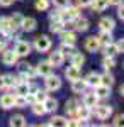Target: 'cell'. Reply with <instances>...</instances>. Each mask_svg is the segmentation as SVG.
<instances>
[{"label":"cell","mask_w":124,"mask_h":127,"mask_svg":"<svg viewBox=\"0 0 124 127\" xmlns=\"http://www.w3.org/2000/svg\"><path fill=\"white\" fill-rule=\"evenodd\" d=\"M46 87H48V90H58V88H61V80H60V76L48 75L46 76Z\"/></svg>","instance_id":"obj_7"},{"label":"cell","mask_w":124,"mask_h":127,"mask_svg":"<svg viewBox=\"0 0 124 127\" xmlns=\"http://www.w3.org/2000/svg\"><path fill=\"white\" fill-rule=\"evenodd\" d=\"M90 114H92V112H90V107H87V105H83V107L78 105L75 115H78V119L83 122V120H88V119H90Z\"/></svg>","instance_id":"obj_13"},{"label":"cell","mask_w":124,"mask_h":127,"mask_svg":"<svg viewBox=\"0 0 124 127\" xmlns=\"http://www.w3.org/2000/svg\"><path fill=\"white\" fill-rule=\"evenodd\" d=\"M48 126H58V127H66L70 126V120H66L65 117H53Z\"/></svg>","instance_id":"obj_26"},{"label":"cell","mask_w":124,"mask_h":127,"mask_svg":"<svg viewBox=\"0 0 124 127\" xmlns=\"http://www.w3.org/2000/svg\"><path fill=\"white\" fill-rule=\"evenodd\" d=\"M85 81H87V85L88 87H99L100 85V75L99 73H95V71H92V73H88V76L85 78Z\"/></svg>","instance_id":"obj_16"},{"label":"cell","mask_w":124,"mask_h":127,"mask_svg":"<svg viewBox=\"0 0 124 127\" xmlns=\"http://www.w3.org/2000/svg\"><path fill=\"white\" fill-rule=\"evenodd\" d=\"M114 126L116 127H124V114H121V115H117L114 119Z\"/></svg>","instance_id":"obj_40"},{"label":"cell","mask_w":124,"mask_h":127,"mask_svg":"<svg viewBox=\"0 0 124 127\" xmlns=\"http://www.w3.org/2000/svg\"><path fill=\"white\" fill-rule=\"evenodd\" d=\"M63 59H65V56L61 54V51H55V53L49 54V64L53 68H58V66L63 64Z\"/></svg>","instance_id":"obj_5"},{"label":"cell","mask_w":124,"mask_h":127,"mask_svg":"<svg viewBox=\"0 0 124 127\" xmlns=\"http://www.w3.org/2000/svg\"><path fill=\"white\" fill-rule=\"evenodd\" d=\"M17 53L15 51H10V49H7V51H3L2 53V61H3V64H7V66H12V64H15L17 63Z\"/></svg>","instance_id":"obj_2"},{"label":"cell","mask_w":124,"mask_h":127,"mask_svg":"<svg viewBox=\"0 0 124 127\" xmlns=\"http://www.w3.org/2000/svg\"><path fill=\"white\" fill-rule=\"evenodd\" d=\"M34 48L38 49L39 53H46V51H49V48H51V39H49L48 36H39V37H36V41H34Z\"/></svg>","instance_id":"obj_1"},{"label":"cell","mask_w":124,"mask_h":127,"mask_svg":"<svg viewBox=\"0 0 124 127\" xmlns=\"http://www.w3.org/2000/svg\"><path fill=\"white\" fill-rule=\"evenodd\" d=\"M3 49V41H0V51Z\"/></svg>","instance_id":"obj_50"},{"label":"cell","mask_w":124,"mask_h":127,"mask_svg":"<svg viewBox=\"0 0 124 127\" xmlns=\"http://www.w3.org/2000/svg\"><path fill=\"white\" fill-rule=\"evenodd\" d=\"M73 29L78 31V32H85L88 29V20L83 19V17H76L75 22H73Z\"/></svg>","instance_id":"obj_12"},{"label":"cell","mask_w":124,"mask_h":127,"mask_svg":"<svg viewBox=\"0 0 124 127\" xmlns=\"http://www.w3.org/2000/svg\"><path fill=\"white\" fill-rule=\"evenodd\" d=\"M99 42L100 44H109V42H112V34L109 32V31H102L100 32V36H99Z\"/></svg>","instance_id":"obj_29"},{"label":"cell","mask_w":124,"mask_h":127,"mask_svg":"<svg viewBox=\"0 0 124 127\" xmlns=\"http://www.w3.org/2000/svg\"><path fill=\"white\" fill-rule=\"evenodd\" d=\"M27 105V100H26V95H14V107H26Z\"/></svg>","instance_id":"obj_32"},{"label":"cell","mask_w":124,"mask_h":127,"mask_svg":"<svg viewBox=\"0 0 124 127\" xmlns=\"http://www.w3.org/2000/svg\"><path fill=\"white\" fill-rule=\"evenodd\" d=\"M83 63H85V56H83L82 53H75V54L71 56V64H73V66H78V68H80Z\"/></svg>","instance_id":"obj_28"},{"label":"cell","mask_w":124,"mask_h":127,"mask_svg":"<svg viewBox=\"0 0 124 127\" xmlns=\"http://www.w3.org/2000/svg\"><path fill=\"white\" fill-rule=\"evenodd\" d=\"M76 108H78V102H76V100L71 98V100H68V102H66V112H68V114L75 115V114H76Z\"/></svg>","instance_id":"obj_34"},{"label":"cell","mask_w":124,"mask_h":127,"mask_svg":"<svg viewBox=\"0 0 124 127\" xmlns=\"http://www.w3.org/2000/svg\"><path fill=\"white\" fill-rule=\"evenodd\" d=\"M76 2H78V5H80V7H87V5H90V3H92V0H76Z\"/></svg>","instance_id":"obj_44"},{"label":"cell","mask_w":124,"mask_h":127,"mask_svg":"<svg viewBox=\"0 0 124 127\" xmlns=\"http://www.w3.org/2000/svg\"><path fill=\"white\" fill-rule=\"evenodd\" d=\"M119 92H121V95L124 97V85H121V88H119Z\"/></svg>","instance_id":"obj_48"},{"label":"cell","mask_w":124,"mask_h":127,"mask_svg":"<svg viewBox=\"0 0 124 127\" xmlns=\"http://www.w3.org/2000/svg\"><path fill=\"white\" fill-rule=\"evenodd\" d=\"M102 66H104L107 71L109 69H112L116 66V61H114V58H111V56H105L104 58V61H102Z\"/></svg>","instance_id":"obj_36"},{"label":"cell","mask_w":124,"mask_h":127,"mask_svg":"<svg viewBox=\"0 0 124 127\" xmlns=\"http://www.w3.org/2000/svg\"><path fill=\"white\" fill-rule=\"evenodd\" d=\"M43 105H44V108H46V112H56L58 108V102L55 100V98H46L44 102H43Z\"/></svg>","instance_id":"obj_23"},{"label":"cell","mask_w":124,"mask_h":127,"mask_svg":"<svg viewBox=\"0 0 124 127\" xmlns=\"http://www.w3.org/2000/svg\"><path fill=\"white\" fill-rule=\"evenodd\" d=\"M85 48L87 51H90V53H95L97 49L100 48V42H99V37H88V39L85 41Z\"/></svg>","instance_id":"obj_14"},{"label":"cell","mask_w":124,"mask_h":127,"mask_svg":"<svg viewBox=\"0 0 124 127\" xmlns=\"http://www.w3.org/2000/svg\"><path fill=\"white\" fill-rule=\"evenodd\" d=\"M20 22H22V15H20V14H14V15H12V17L9 19V24H10V32H12V31L15 32V31L19 29V27H20Z\"/></svg>","instance_id":"obj_18"},{"label":"cell","mask_w":124,"mask_h":127,"mask_svg":"<svg viewBox=\"0 0 124 127\" xmlns=\"http://www.w3.org/2000/svg\"><path fill=\"white\" fill-rule=\"evenodd\" d=\"M36 73L41 75V76H48L53 73V66L49 64V61H44V63H39L38 64V69H36Z\"/></svg>","instance_id":"obj_8"},{"label":"cell","mask_w":124,"mask_h":127,"mask_svg":"<svg viewBox=\"0 0 124 127\" xmlns=\"http://www.w3.org/2000/svg\"><path fill=\"white\" fill-rule=\"evenodd\" d=\"M97 103H99V97L95 95V92L94 93H87L85 97H83V105H87V107L94 108Z\"/></svg>","instance_id":"obj_17"},{"label":"cell","mask_w":124,"mask_h":127,"mask_svg":"<svg viewBox=\"0 0 124 127\" xmlns=\"http://www.w3.org/2000/svg\"><path fill=\"white\" fill-rule=\"evenodd\" d=\"M49 20H60V12H51L49 14Z\"/></svg>","instance_id":"obj_43"},{"label":"cell","mask_w":124,"mask_h":127,"mask_svg":"<svg viewBox=\"0 0 124 127\" xmlns=\"http://www.w3.org/2000/svg\"><path fill=\"white\" fill-rule=\"evenodd\" d=\"M124 0H109V3H112V5H121Z\"/></svg>","instance_id":"obj_47"},{"label":"cell","mask_w":124,"mask_h":127,"mask_svg":"<svg viewBox=\"0 0 124 127\" xmlns=\"http://www.w3.org/2000/svg\"><path fill=\"white\" fill-rule=\"evenodd\" d=\"M34 98H36V102H44V100L48 98V92H46V90H36Z\"/></svg>","instance_id":"obj_38"},{"label":"cell","mask_w":124,"mask_h":127,"mask_svg":"<svg viewBox=\"0 0 124 127\" xmlns=\"http://www.w3.org/2000/svg\"><path fill=\"white\" fill-rule=\"evenodd\" d=\"M100 85H105V87H112V85H114V76H112L111 73L100 75Z\"/></svg>","instance_id":"obj_30"},{"label":"cell","mask_w":124,"mask_h":127,"mask_svg":"<svg viewBox=\"0 0 124 127\" xmlns=\"http://www.w3.org/2000/svg\"><path fill=\"white\" fill-rule=\"evenodd\" d=\"M14 51L17 53V56H27L29 53H31V44L26 42V41H17Z\"/></svg>","instance_id":"obj_4"},{"label":"cell","mask_w":124,"mask_h":127,"mask_svg":"<svg viewBox=\"0 0 124 127\" xmlns=\"http://www.w3.org/2000/svg\"><path fill=\"white\" fill-rule=\"evenodd\" d=\"M95 95L99 98H105L111 95V87H105V85H99L95 87Z\"/></svg>","instance_id":"obj_22"},{"label":"cell","mask_w":124,"mask_h":127,"mask_svg":"<svg viewBox=\"0 0 124 127\" xmlns=\"http://www.w3.org/2000/svg\"><path fill=\"white\" fill-rule=\"evenodd\" d=\"M95 12H104L107 7H109V0H92V3H90Z\"/></svg>","instance_id":"obj_20"},{"label":"cell","mask_w":124,"mask_h":127,"mask_svg":"<svg viewBox=\"0 0 124 127\" xmlns=\"http://www.w3.org/2000/svg\"><path fill=\"white\" fill-rule=\"evenodd\" d=\"M2 78H3V87H17V85H19L20 81L17 78H15V76H14V75H3V76H2Z\"/></svg>","instance_id":"obj_21"},{"label":"cell","mask_w":124,"mask_h":127,"mask_svg":"<svg viewBox=\"0 0 124 127\" xmlns=\"http://www.w3.org/2000/svg\"><path fill=\"white\" fill-rule=\"evenodd\" d=\"M65 76H66L70 81L80 78V68H78V66H73V64H71V66H68L66 71H65Z\"/></svg>","instance_id":"obj_15"},{"label":"cell","mask_w":124,"mask_h":127,"mask_svg":"<svg viewBox=\"0 0 124 127\" xmlns=\"http://www.w3.org/2000/svg\"><path fill=\"white\" fill-rule=\"evenodd\" d=\"M53 2H55V5L60 7V9H65V7L70 5V0H53Z\"/></svg>","instance_id":"obj_41"},{"label":"cell","mask_w":124,"mask_h":127,"mask_svg":"<svg viewBox=\"0 0 124 127\" xmlns=\"http://www.w3.org/2000/svg\"><path fill=\"white\" fill-rule=\"evenodd\" d=\"M61 41L66 42V44H75L76 36L71 32V31H65V32H61Z\"/></svg>","instance_id":"obj_25"},{"label":"cell","mask_w":124,"mask_h":127,"mask_svg":"<svg viewBox=\"0 0 124 127\" xmlns=\"http://www.w3.org/2000/svg\"><path fill=\"white\" fill-rule=\"evenodd\" d=\"M99 27H100V31H109V32H112L116 27V22L114 19H111V17H104V19L99 22Z\"/></svg>","instance_id":"obj_9"},{"label":"cell","mask_w":124,"mask_h":127,"mask_svg":"<svg viewBox=\"0 0 124 127\" xmlns=\"http://www.w3.org/2000/svg\"><path fill=\"white\" fill-rule=\"evenodd\" d=\"M15 93H17V95H27L29 93V85L27 83H19V85L15 87Z\"/></svg>","instance_id":"obj_37"},{"label":"cell","mask_w":124,"mask_h":127,"mask_svg":"<svg viewBox=\"0 0 124 127\" xmlns=\"http://www.w3.org/2000/svg\"><path fill=\"white\" fill-rule=\"evenodd\" d=\"M12 2L14 0H0V5L2 7H9V5H12Z\"/></svg>","instance_id":"obj_45"},{"label":"cell","mask_w":124,"mask_h":127,"mask_svg":"<svg viewBox=\"0 0 124 127\" xmlns=\"http://www.w3.org/2000/svg\"><path fill=\"white\" fill-rule=\"evenodd\" d=\"M32 112H34V115H44V114H46V108L43 105V102H34Z\"/></svg>","instance_id":"obj_33"},{"label":"cell","mask_w":124,"mask_h":127,"mask_svg":"<svg viewBox=\"0 0 124 127\" xmlns=\"http://www.w3.org/2000/svg\"><path fill=\"white\" fill-rule=\"evenodd\" d=\"M87 87H88V85H87L85 80L76 78V80H73V81H71V90H73L75 93H83Z\"/></svg>","instance_id":"obj_10"},{"label":"cell","mask_w":124,"mask_h":127,"mask_svg":"<svg viewBox=\"0 0 124 127\" xmlns=\"http://www.w3.org/2000/svg\"><path fill=\"white\" fill-rule=\"evenodd\" d=\"M0 107L5 108V110H9V108L14 107V95H10V93L2 95V97H0Z\"/></svg>","instance_id":"obj_11"},{"label":"cell","mask_w":124,"mask_h":127,"mask_svg":"<svg viewBox=\"0 0 124 127\" xmlns=\"http://www.w3.org/2000/svg\"><path fill=\"white\" fill-rule=\"evenodd\" d=\"M117 49H119V53H124V39H121L117 42Z\"/></svg>","instance_id":"obj_46"},{"label":"cell","mask_w":124,"mask_h":127,"mask_svg":"<svg viewBox=\"0 0 124 127\" xmlns=\"http://www.w3.org/2000/svg\"><path fill=\"white\" fill-rule=\"evenodd\" d=\"M49 31H51V32H61V31H63V22H61V20H51Z\"/></svg>","instance_id":"obj_35"},{"label":"cell","mask_w":124,"mask_h":127,"mask_svg":"<svg viewBox=\"0 0 124 127\" xmlns=\"http://www.w3.org/2000/svg\"><path fill=\"white\" fill-rule=\"evenodd\" d=\"M48 7H49L48 0H38V2H36V9L41 10V12H43V10H48Z\"/></svg>","instance_id":"obj_39"},{"label":"cell","mask_w":124,"mask_h":127,"mask_svg":"<svg viewBox=\"0 0 124 127\" xmlns=\"http://www.w3.org/2000/svg\"><path fill=\"white\" fill-rule=\"evenodd\" d=\"M117 15L124 20V3H121V5H119V9H117Z\"/></svg>","instance_id":"obj_42"},{"label":"cell","mask_w":124,"mask_h":127,"mask_svg":"<svg viewBox=\"0 0 124 127\" xmlns=\"http://www.w3.org/2000/svg\"><path fill=\"white\" fill-rule=\"evenodd\" d=\"M0 88H3V78L0 76Z\"/></svg>","instance_id":"obj_49"},{"label":"cell","mask_w":124,"mask_h":127,"mask_svg":"<svg viewBox=\"0 0 124 127\" xmlns=\"http://www.w3.org/2000/svg\"><path fill=\"white\" fill-rule=\"evenodd\" d=\"M117 53H119V49H117V44H114V42H109V44H105V49H104V54H105V56H111V58H114Z\"/></svg>","instance_id":"obj_24"},{"label":"cell","mask_w":124,"mask_h":127,"mask_svg":"<svg viewBox=\"0 0 124 127\" xmlns=\"http://www.w3.org/2000/svg\"><path fill=\"white\" fill-rule=\"evenodd\" d=\"M60 51H61V54H63V56H70V58H71V56L76 53L75 44H66V42H63V44H61Z\"/></svg>","instance_id":"obj_19"},{"label":"cell","mask_w":124,"mask_h":127,"mask_svg":"<svg viewBox=\"0 0 124 127\" xmlns=\"http://www.w3.org/2000/svg\"><path fill=\"white\" fill-rule=\"evenodd\" d=\"M0 32L2 34H10V24L7 17H0Z\"/></svg>","instance_id":"obj_31"},{"label":"cell","mask_w":124,"mask_h":127,"mask_svg":"<svg viewBox=\"0 0 124 127\" xmlns=\"http://www.w3.org/2000/svg\"><path fill=\"white\" fill-rule=\"evenodd\" d=\"M36 19H32V17H22V22H20V29L26 31V32H31V31L36 29Z\"/></svg>","instance_id":"obj_6"},{"label":"cell","mask_w":124,"mask_h":127,"mask_svg":"<svg viewBox=\"0 0 124 127\" xmlns=\"http://www.w3.org/2000/svg\"><path fill=\"white\" fill-rule=\"evenodd\" d=\"M111 114H112V107H109V105H95V115L100 120L109 119Z\"/></svg>","instance_id":"obj_3"},{"label":"cell","mask_w":124,"mask_h":127,"mask_svg":"<svg viewBox=\"0 0 124 127\" xmlns=\"http://www.w3.org/2000/svg\"><path fill=\"white\" fill-rule=\"evenodd\" d=\"M9 124L12 127H24L26 126V119L22 117V115H14V117H10Z\"/></svg>","instance_id":"obj_27"}]
</instances>
